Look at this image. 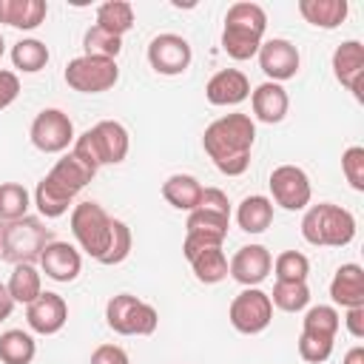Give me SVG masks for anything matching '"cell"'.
I'll list each match as a JSON object with an SVG mask.
<instances>
[{
  "label": "cell",
  "mask_w": 364,
  "mask_h": 364,
  "mask_svg": "<svg viewBox=\"0 0 364 364\" xmlns=\"http://www.w3.org/2000/svg\"><path fill=\"white\" fill-rule=\"evenodd\" d=\"M37 355V341L26 330H6L0 333V361L3 364H31Z\"/></svg>",
  "instance_id": "cell-28"
},
{
  "label": "cell",
  "mask_w": 364,
  "mask_h": 364,
  "mask_svg": "<svg viewBox=\"0 0 364 364\" xmlns=\"http://www.w3.org/2000/svg\"><path fill=\"white\" fill-rule=\"evenodd\" d=\"M162 196L171 208L176 210H193L199 205V196H202V185L196 176L191 173H171L165 182H162Z\"/></svg>",
  "instance_id": "cell-24"
},
{
  "label": "cell",
  "mask_w": 364,
  "mask_h": 364,
  "mask_svg": "<svg viewBox=\"0 0 364 364\" xmlns=\"http://www.w3.org/2000/svg\"><path fill=\"white\" fill-rule=\"evenodd\" d=\"M202 210H213V213H222V216H230V202H228V193L222 188H202V196H199V205Z\"/></svg>",
  "instance_id": "cell-40"
},
{
  "label": "cell",
  "mask_w": 364,
  "mask_h": 364,
  "mask_svg": "<svg viewBox=\"0 0 364 364\" xmlns=\"http://www.w3.org/2000/svg\"><path fill=\"white\" fill-rule=\"evenodd\" d=\"M264 28H267V11L259 3H250V0L233 3L225 14L222 51L233 60L256 57L264 43Z\"/></svg>",
  "instance_id": "cell-2"
},
{
  "label": "cell",
  "mask_w": 364,
  "mask_h": 364,
  "mask_svg": "<svg viewBox=\"0 0 364 364\" xmlns=\"http://www.w3.org/2000/svg\"><path fill=\"white\" fill-rule=\"evenodd\" d=\"M256 57H259V68L264 71V77L270 82H279V85L284 80H293L299 74V65H301L299 48L290 40H284V37L264 40Z\"/></svg>",
  "instance_id": "cell-13"
},
{
  "label": "cell",
  "mask_w": 364,
  "mask_h": 364,
  "mask_svg": "<svg viewBox=\"0 0 364 364\" xmlns=\"http://www.w3.org/2000/svg\"><path fill=\"white\" fill-rule=\"evenodd\" d=\"M26 321L34 333L40 336H54L65 327L68 321V304L60 293H51V290H43L28 307H26Z\"/></svg>",
  "instance_id": "cell-15"
},
{
  "label": "cell",
  "mask_w": 364,
  "mask_h": 364,
  "mask_svg": "<svg viewBox=\"0 0 364 364\" xmlns=\"http://www.w3.org/2000/svg\"><path fill=\"white\" fill-rule=\"evenodd\" d=\"M111 219L114 216H108L100 202H80V205L71 208V233H74L77 245L91 259H97V262L108 250V242H111Z\"/></svg>",
  "instance_id": "cell-7"
},
{
  "label": "cell",
  "mask_w": 364,
  "mask_h": 364,
  "mask_svg": "<svg viewBox=\"0 0 364 364\" xmlns=\"http://www.w3.org/2000/svg\"><path fill=\"white\" fill-rule=\"evenodd\" d=\"M11 313H14V299H11L9 287L0 282V321H6Z\"/></svg>",
  "instance_id": "cell-44"
},
{
  "label": "cell",
  "mask_w": 364,
  "mask_h": 364,
  "mask_svg": "<svg viewBox=\"0 0 364 364\" xmlns=\"http://www.w3.org/2000/svg\"><path fill=\"white\" fill-rule=\"evenodd\" d=\"M341 364H364V347H361V344H355V347H350Z\"/></svg>",
  "instance_id": "cell-45"
},
{
  "label": "cell",
  "mask_w": 364,
  "mask_h": 364,
  "mask_svg": "<svg viewBox=\"0 0 364 364\" xmlns=\"http://www.w3.org/2000/svg\"><path fill=\"white\" fill-rule=\"evenodd\" d=\"M65 85L80 91V94H102L108 88L117 85L119 80V68L117 60H102V57H74L65 65Z\"/></svg>",
  "instance_id": "cell-8"
},
{
  "label": "cell",
  "mask_w": 364,
  "mask_h": 364,
  "mask_svg": "<svg viewBox=\"0 0 364 364\" xmlns=\"http://www.w3.org/2000/svg\"><path fill=\"white\" fill-rule=\"evenodd\" d=\"M94 176H97V171L91 165H85L74 151H68L63 159H57L54 168L46 173V179L54 188H60L63 193H68V196H77Z\"/></svg>",
  "instance_id": "cell-19"
},
{
  "label": "cell",
  "mask_w": 364,
  "mask_h": 364,
  "mask_svg": "<svg viewBox=\"0 0 364 364\" xmlns=\"http://www.w3.org/2000/svg\"><path fill=\"white\" fill-rule=\"evenodd\" d=\"M48 242H54V233L37 216L0 222V259L11 264H34Z\"/></svg>",
  "instance_id": "cell-5"
},
{
  "label": "cell",
  "mask_w": 364,
  "mask_h": 364,
  "mask_svg": "<svg viewBox=\"0 0 364 364\" xmlns=\"http://www.w3.org/2000/svg\"><path fill=\"white\" fill-rule=\"evenodd\" d=\"M270 202H276L284 210H304L313 199V188H310V176L299 168V165H279L273 168L270 179Z\"/></svg>",
  "instance_id": "cell-11"
},
{
  "label": "cell",
  "mask_w": 364,
  "mask_h": 364,
  "mask_svg": "<svg viewBox=\"0 0 364 364\" xmlns=\"http://www.w3.org/2000/svg\"><path fill=\"white\" fill-rule=\"evenodd\" d=\"M276 273V282H307V273H310V259L299 250H282L276 259H273V267Z\"/></svg>",
  "instance_id": "cell-35"
},
{
  "label": "cell",
  "mask_w": 364,
  "mask_h": 364,
  "mask_svg": "<svg viewBox=\"0 0 364 364\" xmlns=\"http://www.w3.org/2000/svg\"><path fill=\"white\" fill-rule=\"evenodd\" d=\"M270 267H273V256L264 245H242L233 253V259L228 262L230 279L245 287H256L259 282H264Z\"/></svg>",
  "instance_id": "cell-14"
},
{
  "label": "cell",
  "mask_w": 364,
  "mask_h": 364,
  "mask_svg": "<svg viewBox=\"0 0 364 364\" xmlns=\"http://www.w3.org/2000/svg\"><path fill=\"white\" fill-rule=\"evenodd\" d=\"M333 341H336V338L301 333V336H299V355H301L307 364H324V361L333 355Z\"/></svg>",
  "instance_id": "cell-38"
},
{
  "label": "cell",
  "mask_w": 364,
  "mask_h": 364,
  "mask_svg": "<svg viewBox=\"0 0 364 364\" xmlns=\"http://www.w3.org/2000/svg\"><path fill=\"white\" fill-rule=\"evenodd\" d=\"M20 94V77L14 71H6L0 68V111L9 108Z\"/></svg>",
  "instance_id": "cell-41"
},
{
  "label": "cell",
  "mask_w": 364,
  "mask_h": 364,
  "mask_svg": "<svg viewBox=\"0 0 364 364\" xmlns=\"http://www.w3.org/2000/svg\"><path fill=\"white\" fill-rule=\"evenodd\" d=\"M301 236L316 247H347L355 239V216L333 202L310 205L301 216Z\"/></svg>",
  "instance_id": "cell-4"
},
{
  "label": "cell",
  "mask_w": 364,
  "mask_h": 364,
  "mask_svg": "<svg viewBox=\"0 0 364 364\" xmlns=\"http://www.w3.org/2000/svg\"><path fill=\"white\" fill-rule=\"evenodd\" d=\"M188 262L193 267V276L202 284H219L222 279H228V256L222 247H205L193 253Z\"/></svg>",
  "instance_id": "cell-27"
},
{
  "label": "cell",
  "mask_w": 364,
  "mask_h": 364,
  "mask_svg": "<svg viewBox=\"0 0 364 364\" xmlns=\"http://www.w3.org/2000/svg\"><path fill=\"white\" fill-rule=\"evenodd\" d=\"M82 48L88 57H102V60H117V54L122 51V37H114L108 31H102L100 26H91L82 34Z\"/></svg>",
  "instance_id": "cell-36"
},
{
  "label": "cell",
  "mask_w": 364,
  "mask_h": 364,
  "mask_svg": "<svg viewBox=\"0 0 364 364\" xmlns=\"http://www.w3.org/2000/svg\"><path fill=\"white\" fill-rule=\"evenodd\" d=\"M270 296V304L284 310V313H299L310 304V287L307 282H276L273 284V293Z\"/></svg>",
  "instance_id": "cell-32"
},
{
  "label": "cell",
  "mask_w": 364,
  "mask_h": 364,
  "mask_svg": "<svg viewBox=\"0 0 364 364\" xmlns=\"http://www.w3.org/2000/svg\"><path fill=\"white\" fill-rule=\"evenodd\" d=\"M105 324L119 336H151L159 324V313L131 293H117L105 304Z\"/></svg>",
  "instance_id": "cell-6"
},
{
  "label": "cell",
  "mask_w": 364,
  "mask_h": 364,
  "mask_svg": "<svg viewBox=\"0 0 364 364\" xmlns=\"http://www.w3.org/2000/svg\"><path fill=\"white\" fill-rule=\"evenodd\" d=\"M191 60H193V51H191V43L182 34L165 31V34H156L148 43V63L156 74H165V77L185 74Z\"/></svg>",
  "instance_id": "cell-12"
},
{
  "label": "cell",
  "mask_w": 364,
  "mask_h": 364,
  "mask_svg": "<svg viewBox=\"0 0 364 364\" xmlns=\"http://www.w3.org/2000/svg\"><path fill=\"white\" fill-rule=\"evenodd\" d=\"M102 31L114 34V37H122L125 31L134 28V6L125 3V0H108L97 9V23Z\"/></svg>",
  "instance_id": "cell-29"
},
{
  "label": "cell",
  "mask_w": 364,
  "mask_h": 364,
  "mask_svg": "<svg viewBox=\"0 0 364 364\" xmlns=\"http://www.w3.org/2000/svg\"><path fill=\"white\" fill-rule=\"evenodd\" d=\"M128 148H131L128 131L117 119L97 122L94 128L74 136V145H71V151L94 171H100L102 165H119L128 156Z\"/></svg>",
  "instance_id": "cell-3"
},
{
  "label": "cell",
  "mask_w": 364,
  "mask_h": 364,
  "mask_svg": "<svg viewBox=\"0 0 364 364\" xmlns=\"http://www.w3.org/2000/svg\"><path fill=\"white\" fill-rule=\"evenodd\" d=\"M338 327H341V316H338V310L333 304H316L301 318V333H310V336L336 338Z\"/></svg>",
  "instance_id": "cell-33"
},
{
  "label": "cell",
  "mask_w": 364,
  "mask_h": 364,
  "mask_svg": "<svg viewBox=\"0 0 364 364\" xmlns=\"http://www.w3.org/2000/svg\"><path fill=\"white\" fill-rule=\"evenodd\" d=\"M256 142V122L247 114H225L213 119L202 134V148L225 176H242L250 165Z\"/></svg>",
  "instance_id": "cell-1"
},
{
  "label": "cell",
  "mask_w": 364,
  "mask_h": 364,
  "mask_svg": "<svg viewBox=\"0 0 364 364\" xmlns=\"http://www.w3.org/2000/svg\"><path fill=\"white\" fill-rule=\"evenodd\" d=\"M236 222L245 233H264L273 225V202L262 193L245 196L236 208Z\"/></svg>",
  "instance_id": "cell-25"
},
{
  "label": "cell",
  "mask_w": 364,
  "mask_h": 364,
  "mask_svg": "<svg viewBox=\"0 0 364 364\" xmlns=\"http://www.w3.org/2000/svg\"><path fill=\"white\" fill-rule=\"evenodd\" d=\"M344 324L353 338H364V307H347Z\"/></svg>",
  "instance_id": "cell-43"
},
{
  "label": "cell",
  "mask_w": 364,
  "mask_h": 364,
  "mask_svg": "<svg viewBox=\"0 0 364 364\" xmlns=\"http://www.w3.org/2000/svg\"><path fill=\"white\" fill-rule=\"evenodd\" d=\"M91 364H131L128 353L117 344H100L94 353H91Z\"/></svg>",
  "instance_id": "cell-42"
},
{
  "label": "cell",
  "mask_w": 364,
  "mask_h": 364,
  "mask_svg": "<svg viewBox=\"0 0 364 364\" xmlns=\"http://www.w3.org/2000/svg\"><path fill=\"white\" fill-rule=\"evenodd\" d=\"M333 77L361 100V77H364V46L358 40H344L333 51Z\"/></svg>",
  "instance_id": "cell-17"
},
{
  "label": "cell",
  "mask_w": 364,
  "mask_h": 364,
  "mask_svg": "<svg viewBox=\"0 0 364 364\" xmlns=\"http://www.w3.org/2000/svg\"><path fill=\"white\" fill-rule=\"evenodd\" d=\"M11 63L17 71L23 74H37L46 68L48 63V46L43 40H34V37H26V40H17L11 46Z\"/></svg>",
  "instance_id": "cell-30"
},
{
  "label": "cell",
  "mask_w": 364,
  "mask_h": 364,
  "mask_svg": "<svg viewBox=\"0 0 364 364\" xmlns=\"http://www.w3.org/2000/svg\"><path fill=\"white\" fill-rule=\"evenodd\" d=\"M37 262H40V270H43L48 279L60 282V284L74 282V279L80 276V270H82V256H80V250H77L74 245H68V242H60V239L48 242V245L43 247V253H40Z\"/></svg>",
  "instance_id": "cell-16"
},
{
  "label": "cell",
  "mask_w": 364,
  "mask_h": 364,
  "mask_svg": "<svg viewBox=\"0 0 364 364\" xmlns=\"http://www.w3.org/2000/svg\"><path fill=\"white\" fill-rule=\"evenodd\" d=\"M14 304H31L40 293H43V279H40V270L34 264H14L11 267V276L6 282Z\"/></svg>",
  "instance_id": "cell-26"
},
{
  "label": "cell",
  "mask_w": 364,
  "mask_h": 364,
  "mask_svg": "<svg viewBox=\"0 0 364 364\" xmlns=\"http://www.w3.org/2000/svg\"><path fill=\"white\" fill-rule=\"evenodd\" d=\"M6 54V40H3V34H0V57Z\"/></svg>",
  "instance_id": "cell-46"
},
{
  "label": "cell",
  "mask_w": 364,
  "mask_h": 364,
  "mask_svg": "<svg viewBox=\"0 0 364 364\" xmlns=\"http://www.w3.org/2000/svg\"><path fill=\"white\" fill-rule=\"evenodd\" d=\"M299 14L316 26V28H338L347 14H350V3L347 0H299Z\"/></svg>",
  "instance_id": "cell-23"
},
{
  "label": "cell",
  "mask_w": 364,
  "mask_h": 364,
  "mask_svg": "<svg viewBox=\"0 0 364 364\" xmlns=\"http://www.w3.org/2000/svg\"><path fill=\"white\" fill-rule=\"evenodd\" d=\"M341 173L353 191H364V148L361 145H350L341 154Z\"/></svg>",
  "instance_id": "cell-39"
},
{
  "label": "cell",
  "mask_w": 364,
  "mask_h": 364,
  "mask_svg": "<svg viewBox=\"0 0 364 364\" xmlns=\"http://www.w3.org/2000/svg\"><path fill=\"white\" fill-rule=\"evenodd\" d=\"M330 299L336 304H341L344 310L347 307H364V270H361V264L347 262L333 273Z\"/></svg>",
  "instance_id": "cell-21"
},
{
  "label": "cell",
  "mask_w": 364,
  "mask_h": 364,
  "mask_svg": "<svg viewBox=\"0 0 364 364\" xmlns=\"http://www.w3.org/2000/svg\"><path fill=\"white\" fill-rule=\"evenodd\" d=\"M250 97V80L245 77V71L239 68H222L216 71L208 85H205V100L210 105L228 108V105H239Z\"/></svg>",
  "instance_id": "cell-18"
},
{
  "label": "cell",
  "mask_w": 364,
  "mask_h": 364,
  "mask_svg": "<svg viewBox=\"0 0 364 364\" xmlns=\"http://www.w3.org/2000/svg\"><path fill=\"white\" fill-rule=\"evenodd\" d=\"M71 202H74V196H68V193H63L60 188H54L46 176H43V179L37 182V188H34V205H37L40 216H46V219H60V216H65L68 208H71Z\"/></svg>",
  "instance_id": "cell-31"
},
{
  "label": "cell",
  "mask_w": 364,
  "mask_h": 364,
  "mask_svg": "<svg viewBox=\"0 0 364 364\" xmlns=\"http://www.w3.org/2000/svg\"><path fill=\"white\" fill-rule=\"evenodd\" d=\"M228 318L236 333L242 336H259L270 327L273 321V304L270 296L259 287H245L239 296H233L228 307Z\"/></svg>",
  "instance_id": "cell-9"
},
{
  "label": "cell",
  "mask_w": 364,
  "mask_h": 364,
  "mask_svg": "<svg viewBox=\"0 0 364 364\" xmlns=\"http://www.w3.org/2000/svg\"><path fill=\"white\" fill-rule=\"evenodd\" d=\"M250 105H253V117L259 122H267V125H276L287 117V108H290V97L284 91V85L279 82H262L250 91Z\"/></svg>",
  "instance_id": "cell-20"
},
{
  "label": "cell",
  "mask_w": 364,
  "mask_h": 364,
  "mask_svg": "<svg viewBox=\"0 0 364 364\" xmlns=\"http://www.w3.org/2000/svg\"><path fill=\"white\" fill-rule=\"evenodd\" d=\"M48 14L46 0H0V23L20 28V31H34L43 26Z\"/></svg>",
  "instance_id": "cell-22"
},
{
  "label": "cell",
  "mask_w": 364,
  "mask_h": 364,
  "mask_svg": "<svg viewBox=\"0 0 364 364\" xmlns=\"http://www.w3.org/2000/svg\"><path fill=\"white\" fill-rule=\"evenodd\" d=\"M31 193L20 182H0V222H14L28 216Z\"/></svg>",
  "instance_id": "cell-34"
},
{
  "label": "cell",
  "mask_w": 364,
  "mask_h": 364,
  "mask_svg": "<svg viewBox=\"0 0 364 364\" xmlns=\"http://www.w3.org/2000/svg\"><path fill=\"white\" fill-rule=\"evenodd\" d=\"M131 245H134L131 228L122 219H111V242H108V250L102 253L100 264H119V262H125L128 253H131Z\"/></svg>",
  "instance_id": "cell-37"
},
{
  "label": "cell",
  "mask_w": 364,
  "mask_h": 364,
  "mask_svg": "<svg viewBox=\"0 0 364 364\" xmlns=\"http://www.w3.org/2000/svg\"><path fill=\"white\" fill-rule=\"evenodd\" d=\"M31 145L43 154H63L68 145H74V122L63 108H43L31 128H28Z\"/></svg>",
  "instance_id": "cell-10"
}]
</instances>
